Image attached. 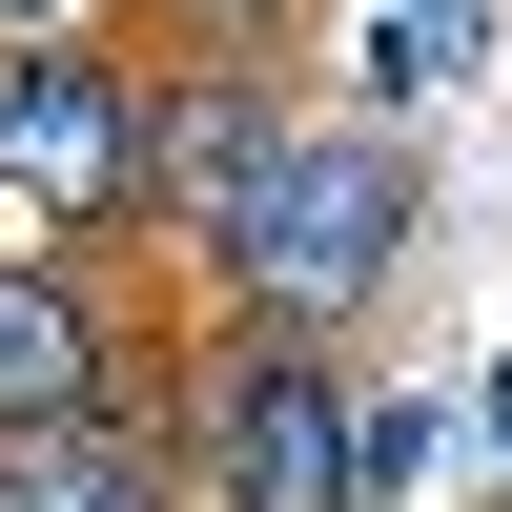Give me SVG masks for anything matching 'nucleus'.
Here are the masks:
<instances>
[{
  "label": "nucleus",
  "instance_id": "obj_5",
  "mask_svg": "<svg viewBox=\"0 0 512 512\" xmlns=\"http://www.w3.org/2000/svg\"><path fill=\"white\" fill-rule=\"evenodd\" d=\"M308 144V123L267 103V62H164V226L226 267V226L267 205V164Z\"/></svg>",
  "mask_w": 512,
  "mask_h": 512
},
{
  "label": "nucleus",
  "instance_id": "obj_3",
  "mask_svg": "<svg viewBox=\"0 0 512 512\" xmlns=\"http://www.w3.org/2000/svg\"><path fill=\"white\" fill-rule=\"evenodd\" d=\"M205 512H369V472H349V369L308 349V328H205Z\"/></svg>",
  "mask_w": 512,
  "mask_h": 512
},
{
  "label": "nucleus",
  "instance_id": "obj_2",
  "mask_svg": "<svg viewBox=\"0 0 512 512\" xmlns=\"http://www.w3.org/2000/svg\"><path fill=\"white\" fill-rule=\"evenodd\" d=\"M390 267H410V144H390V123H308V144L267 164V205L226 226V308L246 328H308V349Z\"/></svg>",
  "mask_w": 512,
  "mask_h": 512
},
{
  "label": "nucleus",
  "instance_id": "obj_8",
  "mask_svg": "<svg viewBox=\"0 0 512 512\" xmlns=\"http://www.w3.org/2000/svg\"><path fill=\"white\" fill-rule=\"evenodd\" d=\"M349 472H369V512H390L410 472H431V410H410V390H349Z\"/></svg>",
  "mask_w": 512,
  "mask_h": 512
},
{
  "label": "nucleus",
  "instance_id": "obj_10",
  "mask_svg": "<svg viewBox=\"0 0 512 512\" xmlns=\"http://www.w3.org/2000/svg\"><path fill=\"white\" fill-rule=\"evenodd\" d=\"M492 451H512V369H492Z\"/></svg>",
  "mask_w": 512,
  "mask_h": 512
},
{
  "label": "nucleus",
  "instance_id": "obj_6",
  "mask_svg": "<svg viewBox=\"0 0 512 512\" xmlns=\"http://www.w3.org/2000/svg\"><path fill=\"white\" fill-rule=\"evenodd\" d=\"M0 512H185L144 431H21L0 451Z\"/></svg>",
  "mask_w": 512,
  "mask_h": 512
},
{
  "label": "nucleus",
  "instance_id": "obj_4",
  "mask_svg": "<svg viewBox=\"0 0 512 512\" xmlns=\"http://www.w3.org/2000/svg\"><path fill=\"white\" fill-rule=\"evenodd\" d=\"M21 431H144V328L62 246H0V451Z\"/></svg>",
  "mask_w": 512,
  "mask_h": 512
},
{
  "label": "nucleus",
  "instance_id": "obj_1",
  "mask_svg": "<svg viewBox=\"0 0 512 512\" xmlns=\"http://www.w3.org/2000/svg\"><path fill=\"white\" fill-rule=\"evenodd\" d=\"M164 226V62L144 41H0V246L103 267Z\"/></svg>",
  "mask_w": 512,
  "mask_h": 512
},
{
  "label": "nucleus",
  "instance_id": "obj_7",
  "mask_svg": "<svg viewBox=\"0 0 512 512\" xmlns=\"http://www.w3.org/2000/svg\"><path fill=\"white\" fill-rule=\"evenodd\" d=\"M451 41H472V0H390V21H369V103H431Z\"/></svg>",
  "mask_w": 512,
  "mask_h": 512
},
{
  "label": "nucleus",
  "instance_id": "obj_9",
  "mask_svg": "<svg viewBox=\"0 0 512 512\" xmlns=\"http://www.w3.org/2000/svg\"><path fill=\"white\" fill-rule=\"evenodd\" d=\"M0 41H82V0H0Z\"/></svg>",
  "mask_w": 512,
  "mask_h": 512
}]
</instances>
